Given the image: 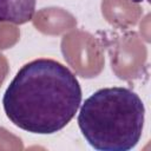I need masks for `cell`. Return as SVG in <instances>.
<instances>
[{"label": "cell", "instance_id": "6da1fadb", "mask_svg": "<svg viewBox=\"0 0 151 151\" xmlns=\"http://www.w3.org/2000/svg\"><path fill=\"white\" fill-rule=\"evenodd\" d=\"M81 104V87L61 63L39 58L25 64L2 97L6 117L19 129L53 134L64 129Z\"/></svg>", "mask_w": 151, "mask_h": 151}, {"label": "cell", "instance_id": "7a4b0ae2", "mask_svg": "<svg viewBox=\"0 0 151 151\" xmlns=\"http://www.w3.org/2000/svg\"><path fill=\"white\" fill-rule=\"evenodd\" d=\"M145 106L130 88L96 91L80 106L78 125L88 145L98 151H130L139 143Z\"/></svg>", "mask_w": 151, "mask_h": 151}, {"label": "cell", "instance_id": "3957f363", "mask_svg": "<svg viewBox=\"0 0 151 151\" xmlns=\"http://www.w3.org/2000/svg\"><path fill=\"white\" fill-rule=\"evenodd\" d=\"M37 0H0V21L22 25L32 20Z\"/></svg>", "mask_w": 151, "mask_h": 151}]
</instances>
